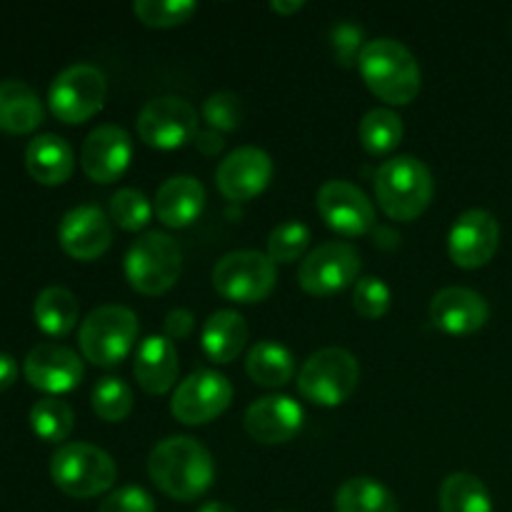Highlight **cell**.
Segmentation results:
<instances>
[{
  "instance_id": "1",
  "label": "cell",
  "mask_w": 512,
  "mask_h": 512,
  "mask_svg": "<svg viewBox=\"0 0 512 512\" xmlns=\"http://www.w3.org/2000/svg\"><path fill=\"white\" fill-rule=\"evenodd\" d=\"M148 473L160 493L178 503H190L210 490L215 480V463L203 443L188 435H173L150 450Z\"/></svg>"
},
{
  "instance_id": "2",
  "label": "cell",
  "mask_w": 512,
  "mask_h": 512,
  "mask_svg": "<svg viewBox=\"0 0 512 512\" xmlns=\"http://www.w3.org/2000/svg\"><path fill=\"white\" fill-rule=\"evenodd\" d=\"M358 70L365 85L390 105L413 103L423 83L415 55L393 38H375L365 43Z\"/></svg>"
},
{
  "instance_id": "3",
  "label": "cell",
  "mask_w": 512,
  "mask_h": 512,
  "mask_svg": "<svg viewBox=\"0 0 512 512\" xmlns=\"http://www.w3.org/2000/svg\"><path fill=\"white\" fill-rule=\"evenodd\" d=\"M373 188L380 210L398 223L418 220L428 210L435 193L433 173L423 160L413 155L385 160L375 173Z\"/></svg>"
},
{
  "instance_id": "4",
  "label": "cell",
  "mask_w": 512,
  "mask_h": 512,
  "mask_svg": "<svg viewBox=\"0 0 512 512\" xmlns=\"http://www.w3.org/2000/svg\"><path fill=\"white\" fill-rule=\"evenodd\" d=\"M50 478L55 488L78 500L108 493L118 478L115 460L103 448L90 443H65L50 460Z\"/></svg>"
},
{
  "instance_id": "5",
  "label": "cell",
  "mask_w": 512,
  "mask_h": 512,
  "mask_svg": "<svg viewBox=\"0 0 512 512\" xmlns=\"http://www.w3.org/2000/svg\"><path fill=\"white\" fill-rule=\"evenodd\" d=\"M138 315L125 305H100L80 323L78 343L83 358L98 368L123 363L138 340Z\"/></svg>"
},
{
  "instance_id": "6",
  "label": "cell",
  "mask_w": 512,
  "mask_h": 512,
  "mask_svg": "<svg viewBox=\"0 0 512 512\" xmlns=\"http://www.w3.org/2000/svg\"><path fill=\"white\" fill-rule=\"evenodd\" d=\"M360 383V365L350 350L323 348L310 355L298 373V390L320 408H338Z\"/></svg>"
},
{
  "instance_id": "7",
  "label": "cell",
  "mask_w": 512,
  "mask_h": 512,
  "mask_svg": "<svg viewBox=\"0 0 512 512\" xmlns=\"http://www.w3.org/2000/svg\"><path fill=\"white\" fill-rule=\"evenodd\" d=\"M183 253L170 235L150 230L140 235L125 253V278L143 295H163L178 283Z\"/></svg>"
},
{
  "instance_id": "8",
  "label": "cell",
  "mask_w": 512,
  "mask_h": 512,
  "mask_svg": "<svg viewBox=\"0 0 512 512\" xmlns=\"http://www.w3.org/2000/svg\"><path fill=\"white\" fill-rule=\"evenodd\" d=\"M108 80L90 63H75L55 75L48 90V105L58 120L68 125L85 123L103 110Z\"/></svg>"
},
{
  "instance_id": "9",
  "label": "cell",
  "mask_w": 512,
  "mask_h": 512,
  "mask_svg": "<svg viewBox=\"0 0 512 512\" xmlns=\"http://www.w3.org/2000/svg\"><path fill=\"white\" fill-rule=\"evenodd\" d=\"M275 283V263L260 250H235L223 255L213 268L215 290L233 303H263L275 290Z\"/></svg>"
},
{
  "instance_id": "10",
  "label": "cell",
  "mask_w": 512,
  "mask_h": 512,
  "mask_svg": "<svg viewBox=\"0 0 512 512\" xmlns=\"http://www.w3.org/2000/svg\"><path fill=\"white\" fill-rule=\"evenodd\" d=\"M360 265V253L353 245L330 240L305 255L298 268V283L305 293L328 298L358 283Z\"/></svg>"
},
{
  "instance_id": "11",
  "label": "cell",
  "mask_w": 512,
  "mask_h": 512,
  "mask_svg": "<svg viewBox=\"0 0 512 512\" xmlns=\"http://www.w3.org/2000/svg\"><path fill=\"white\" fill-rule=\"evenodd\" d=\"M135 125L145 145L158 150H175L195 140L198 113L188 100L178 95H160L143 105Z\"/></svg>"
},
{
  "instance_id": "12",
  "label": "cell",
  "mask_w": 512,
  "mask_h": 512,
  "mask_svg": "<svg viewBox=\"0 0 512 512\" xmlns=\"http://www.w3.org/2000/svg\"><path fill=\"white\" fill-rule=\"evenodd\" d=\"M233 403V385L223 373L198 370L180 380L170 400V413L183 425H205L220 418Z\"/></svg>"
},
{
  "instance_id": "13",
  "label": "cell",
  "mask_w": 512,
  "mask_h": 512,
  "mask_svg": "<svg viewBox=\"0 0 512 512\" xmlns=\"http://www.w3.org/2000/svg\"><path fill=\"white\" fill-rule=\"evenodd\" d=\"M320 218L343 238H360L375 228V208L368 195L348 180H328L318 190Z\"/></svg>"
},
{
  "instance_id": "14",
  "label": "cell",
  "mask_w": 512,
  "mask_h": 512,
  "mask_svg": "<svg viewBox=\"0 0 512 512\" xmlns=\"http://www.w3.org/2000/svg\"><path fill=\"white\" fill-rule=\"evenodd\" d=\"M500 245V223L483 208L465 210L448 235V253L458 268L478 270L493 260Z\"/></svg>"
},
{
  "instance_id": "15",
  "label": "cell",
  "mask_w": 512,
  "mask_h": 512,
  "mask_svg": "<svg viewBox=\"0 0 512 512\" xmlns=\"http://www.w3.org/2000/svg\"><path fill=\"white\" fill-rule=\"evenodd\" d=\"M270 180H273V160L255 145L233 150L220 160L218 170H215L218 190L235 203H248V200L258 198L268 188Z\"/></svg>"
},
{
  "instance_id": "16",
  "label": "cell",
  "mask_w": 512,
  "mask_h": 512,
  "mask_svg": "<svg viewBox=\"0 0 512 512\" xmlns=\"http://www.w3.org/2000/svg\"><path fill=\"white\" fill-rule=\"evenodd\" d=\"M23 373L35 390L55 395L70 393L83 380V360L60 343H38L25 355Z\"/></svg>"
},
{
  "instance_id": "17",
  "label": "cell",
  "mask_w": 512,
  "mask_h": 512,
  "mask_svg": "<svg viewBox=\"0 0 512 512\" xmlns=\"http://www.w3.org/2000/svg\"><path fill=\"white\" fill-rule=\"evenodd\" d=\"M133 160V140L120 125H98L85 138L80 150V165L95 183H115Z\"/></svg>"
},
{
  "instance_id": "18",
  "label": "cell",
  "mask_w": 512,
  "mask_h": 512,
  "mask_svg": "<svg viewBox=\"0 0 512 512\" xmlns=\"http://www.w3.org/2000/svg\"><path fill=\"white\" fill-rule=\"evenodd\" d=\"M58 240L70 258L98 260L113 243V223L98 205H78L60 220Z\"/></svg>"
},
{
  "instance_id": "19",
  "label": "cell",
  "mask_w": 512,
  "mask_h": 512,
  "mask_svg": "<svg viewBox=\"0 0 512 512\" xmlns=\"http://www.w3.org/2000/svg\"><path fill=\"white\" fill-rule=\"evenodd\" d=\"M303 408L288 395H265L245 410L243 425L253 440L280 445L293 440L303 428Z\"/></svg>"
},
{
  "instance_id": "20",
  "label": "cell",
  "mask_w": 512,
  "mask_h": 512,
  "mask_svg": "<svg viewBox=\"0 0 512 512\" xmlns=\"http://www.w3.org/2000/svg\"><path fill=\"white\" fill-rule=\"evenodd\" d=\"M490 308L485 298L463 285H450L435 293L430 303V320L448 335H473L488 323Z\"/></svg>"
},
{
  "instance_id": "21",
  "label": "cell",
  "mask_w": 512,
  "mask_h": 512,
  "mask_svg": "<svg viewBox=\"0 0 512 512\" xmlns=\"http://www.w3.org/2000/svg\"><path fill=\"white\" fill-rule=\"evenodd\" d=\"M178 348L165 335H150L138 345L133 373L148 395H165L178 380Z\"/></svg>"
},
{
  "instance_id": "22",
  "label": "cell",
  "mask_w": 512,
  "mask_h": 512,
  "mask_svg": "<svg viewBox=\"0 0 512 512\" xmlns=\"http://www.w3.org/2000/svg\"><path fill=\"white\" fill-rule=\"evenodd\" d=\"M155 215L168 228H188L205 208V188L193 175H173L155 195Z\"/></svg>"
},
{
  "instance_id": "23",
  "label": "cell",
  "mask_w": 512,
  "mask_h": 512,
  "mask_svg": "<svg viewBox=\"0 0 512 512\" xmlns=\"http://www.w3.org/2000/svg\"><path fill=\"white\" fill-rule=\"evenodd\" d=\"M25 168L40 185H60L73 175L75 155L60 135H38L25 148Z\"/></svg>"
},
{
  "instance_id": "24",
  "label": "cell",
  "mask_w": 512,
  "mask_h": 512,
  "mask_svg": "<svg viewBox=\"0 0 512 512\" xmlns=\"http://www.w3.org/2000/svg\"><path fill=\"white\" fill-rule=\"evenodd\" d=\"M245 343H248V323L235 310H218L205 320L200 345L213 363H233L245 350Z\"/></svg>"
},
{
  "instance_id": "25",
  "label": "cell",
  "mask_w": 512,
  "mask_h": 512,
  "mask_svg": "<svg viewBox=\"0 0 512 512\" xmlns=\"http://www.w3.org/2000/svg\"><path fill=\"white\" fill-rule=\"evenodd\" d=\"M43 123V103L23 80H0V130L13 135L33 133Z\"/></svg>"
},
{
  "instance_id": "26",
  "label": "cell",
  "mask_w": 512,
  "mask_h": 512,
  "mask_svg": "<svg viewBox=\"0 0 512 512\" xmlns=\"http://www.w3.org/2000/svg\"><path fill=\"white\" fill-rule=\"evenodd\" d=\"M245 370L260 388H283L293 380L295 360L285 345L275 343V340H260L248 350Z\"/></svg>"
},
{
  "instance_id": "27",
  "label": "cell",
  "mask_w": 512,
  "mask_h": 512,
  "mask_svg": "<svg viewBox=\"0 0 512 512\" xmlns=\"http://www.w3.org/2000/svg\"><path fill=\"white\" fill-rule=\"evenodd\" d=\"M33 315L38 328L50 338H65L78 325V298L63 285H50L35 298Z\"/></svg>"
},
{
  "instance_id": "28",
  "label": "cell",
  "mask_w": 512,
  "mask_h": 512,
  "mask_svg": "<svg viewBox=\"0 0 512 512\" xmlns=\"http://www.w3.org/2000/svg\"><path fill=\"white\" fill-rule=\"evenodd\" d=\"M335 512H398V500L383 483L358 475L338 488Z\"/></svg>"
},
{
  "instance_id": "29",
  "label": "cell",
  "mask_w": 512,
  "mask_h": 512,
  "mask_svg": "<svg viewBox=\"0 0 512 512\" xmlns=\"http://www.w3.org/2000/svg\"><path fill=\"white\" fill-rule=\"evenodd\" d=\"M440 512H493V498L473 473H453L440 485Z\"/></svg>"
},
{
  "instance_id": "30",
  "label": "cell",
  "mask_w": 512,
  "mask_h": 512,
  "mask_svg": "<svg viewBox=\"0 0 512 512\" xmlns=\"http://www.w3.org/2000/svg\"><path fill=\"white\" fill-rule=\"evenodd\" d=\"M403 118L390 108H373L360 120V143L370 155H388L403 140Z\"/></svg>"
},
{
  "instance_id": "31",
  "label": "cell",
  "mask_w": 512,
  "mask_h": 512,
  "mask_svg": "<svg viewBox=\"0 0 512 512\" xmlns=\"http://www.w3.org/2000/svg\"><path fill=\"white\" fill-rule=\"evenodd\" d=\"M30 425H33V433L45 443H65L75 425L73 408L65 400L48 395L30 408Z\"/></svg>"
},
{
  "instance_id": "32",
  "label": "cell",
  "mask_w": 512,
  "mask_h": 512,
  "mask_svg": "<svg viewBox=\"0 0 512 512\" xmlns=\"http://www.w3.org/2000/svg\"><path fill=\"white\" fill-rule=\"evenodd\" d=\"M135 395L125 380L100 378L93 388V410L98 413L100 420L105 423H123L130 413H133Z\"/></svg>"
},
{
  "instance_id": "33",
  "label": "cell",
  "mask_w": 512,
  "mask_h": 512,
  "mask_svg": "<svg viewBox=\"0 0 512 512\" xmlns=\"http://www.w3.org/2000/svg\"><path fill=\"white\" fill-rule=\"evenodd\" d=\"M155 208L143 190L123 188L110 200V220L128 233H138L153 218Z\"/></svg>"
},
{
  "instance_id": "34",
  "label": "cell",
  "mask_w": 512,
  "mask_h": 512,
  "mask_svg": "<svg viewBox=\"0 0 512 512\" xmlns=\"http://www.w3.org/2000/svg\"><path fill=\"white\" fill-rule=\"evenodd\" d=\"M310 245V228L300 220H288L270 230L268 238V258L278 263H295L303 260L305 250Z\"/></svg>"
},
{
  "instance_id": "35",
  "label": "cell",
  "mask_w": 512,
  "mask_h": 512,
  "mask_svg": "<svg viewBox=\"0 0 512 512\" xmlns=\"http://www.w3.org/2000/svg\"><path fill=\"white\" fill-rule=\"evenodd\" d=\"M198 10L193 0H138L133 3V13L148 28H175L190 20Z\"/></svg>"
},
{
  "instance_id": "36",
  "label": "cell",
  "mask_w": 512,
  "mask_h": 512,
  "mask_svg": "<svg viewBox=\"0 0 512 512\" xmlns=\"http://www.w3.org/2000/svg\"><path fill=\"white\" fill-rule=\"evenodd\" d=\"M203 118L218 133H233L243 123V100L238 93L220 90L203 103Z\"/></svg>"
},
{
  "instance_id": "37",
  "label": "cell",
  "mask_w": 512,
  "mask_h": 512,
  "mask_svg": "<svg viewBox=\"0 0 512 512\" xmlns=\"http://www.w3.org/2000/svg\"><path fill=\"white\" fill-rule=\"evenodd\" d=\"M390 303H393V293L385 285L383 278H375V275H368V278H360L355 283L353 290V305L358 310V315H363L365 320H380L390 310Z\"/></svg>"
},
{
  "instance_id": "38",
  "label": "cell",
  "mask_w": 512,
  "mask_h": 512,
  "mask_svg": "<svg viewBox=\"0 0 512 512\" xmlns=\"http://www.w3.org/2000/svg\"><path fill=\"white\" fill-rule=\"evenodd\" d=\"M98 512H155V500L148 490L138 485H125V488L113 490L100 503Z\"/></svg>"
},
{
  "instance_id": "39",
  "label": "cell",
  "mask_w": 512,
  "mask_h": 512,
  "mask_svg": "<svg viewBox=\"0 0 512 512\" xmlns=\"http://www.w3.org/2000/svg\"><path fill=\"white\" fill-rule=\"evenodd\" d=\"M333 45L340 65H353L363 53V30L353 23H338L333 28Z\"/></svg>"
},
{
  "instance_id": "40",
  "label": "cell",
  "mask_w": 512,
  "mask_h": 512,
  "mask_svg": "<svg viewBox=\"0 0 512 512\" xmlns=\"http://www.w3.org/2000/svg\"><path fill=\"white\" fill-rule=\"evenodd\" d=\"M195 328V315L185 308H175L165 315V338L185 340Z\"/></svg>"
},
{
  "instance_id": "41",
  "label": "cell",
  "mask_w": 512,
  "mask_h": 512,
  "mask_svg": "<svg viewBox=\"0 0 512 512\" xmlns=\"http://www.w3.org/2000/svg\"><path fill=\"white\" fill-rule=\"evenodd\" d=\"M193 143H195V148H198L203 155H218L220 150H223L225 140H223V135L218 133V130L208 128V130H198V135H195Z\"/></svg>"
},
{
  "instance_id": "42",
  "label": "cell",
  "mask_w": 512,
  "mask_h": 512,
  "mask_svg": "<svg viewBox=\"0 0 512 512\" xmlns=\"http://www.w3.org/2000/svg\"><path fill=\"white\" fill-rule=\"evenodd\" d=\"M15 380H18V365H15V360L10 355L0 353V393L8 390Z\"/></svg>"
},
{
  "instance_id": "43",
  "label": "cell",
  "mask_w": 512,
  "mask_h": 512,
  "mask_svg": "<svg viewBox=\"0 0 512 512\" xmlns=\"http://www.w3.org/2000/svg\"><path fill=\"white\" fill-rule=\"evenodd\" d=\"M303 8H305L303 0H275V3H270V10H275V13H280V15L298 13V10H303Z\"/></svg>"
},
{
  "instance_id": "44",
  "label": "cell",
  "mask_w": 512,
  "mask_h": 512,
  "mask_svg": "<svg viewBox=\"0 0 512 512\" xmlns=\"http://www.w3.org/2000/svg\"><path fill=\"white\" fill-rule=\"evenodd\" d=\"M198 512H235V510L230 508L228 503H218V500H213V503H205Z\"/></svg>"
}]
</instances>
